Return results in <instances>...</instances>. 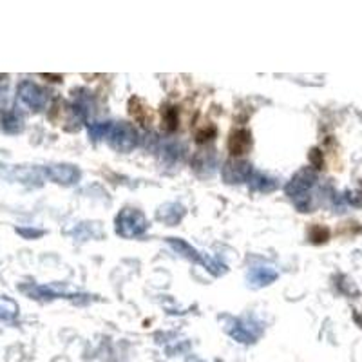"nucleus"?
Masks as SVG:
<instances>
[{
    "mask_svg": "<svg viewBox=\"0 0 362 362\" xmlns=\"http://www.w3.org/2000/svg\"><path fill=\"white\" fill-rule=\"evenodd\" d=\"M315 181L317 174L310 167H305V169L297 170L284 187V192L292 199L299 212H308L310 210V198H312V189L315 187Z\"/></svg>",
    "mask_w": 362,
    "mask_h": 362,
    "instance_id": "nucleus-1",
    "label": "nucleus"
},
{
    "mask_svg": "<svg viewBox=\"0 0 362 362\" xmlns=\"http://www.w3.org/2000/svg\"><path fill=\"white\" fill-rule=\"evenodd\" d=\"M107 141L116 153H131L140 141V136H138L134 125L129 124V122H112Z\"/></svg>",
    "mask_w": 362,
    "mask_h": 362,
    "instance_id": "nucleus-2",
    "label": "nucleus"
},
{
    "mask_svg": "<svg viewBox=\"0 0 362 362\" xmlns=\"http://www.w3.org/2000/svg\"><path fill=\"white\" fill-rule=\"evenodd\" d=\"M116 225V234L122 235L125 239L136 238V235H141L147 230V218L144 216V212L138 209H124L116 216L115 219Z\"/></svg>",
    "mask_w": 362,
    "mask_h": 362,
    "instance_id": "nucleus-3",
    "label": "nucleus"
},
{
    "mask_svg": "<svg viewBox=\"0 0 362 362\" xmlns=\"http://www.w3.org/2000/svg\"><path fill=\"white\" fill-rule=\"evenodd\" d=\"M226 334L241 344H254L263 334V325L255 319H234L226 326Z\"/></svg>",
    "mask_w": 362,
    "mask_h": 362,
    "instance_id": "nucleus-4",
    "label": "nucleus"
},
{
    "mask_svg": "<svg viewBox=\"0 0 362 362\" xmlns=\"http://www.w3.org/2000/svg\"><path fill=\"white\" fill-rule=\"evenodd\" d=\"M17 95L21 102H24L33 111H42L45 107V103H47V93L40 86L31 82V80H22L18 83Z\"/></svg>",
    "mask_w": 362,
    "mask_h": 362,
    "instance_id": "nucleus-5",
    "label": "nucleus"
},
{
    "mask_svg": "<svg viewBox=\"0 0 362 362\" xmlns=\"http://www.w3.org/2000/svg\"><path fill=\"white\" fill-rule=\"evenodd\" d=\"M221 174L223 180L226 183H230V185H234V183H248L252 174H254V169H252V165L248 161L232 158V160H228L223 165Z\"/></svg>",
    "mask_w": 362,
    "mask_h": 362,
    "instance_id": "nucleus-6",
    "label": "nucleus"
},
{
    "mask_svg": "<svg viewBox=\"0 0 362 362\" xmlns=\"http://www.w3.org/2000/svg\"><path fill=\"white\" fill-rule=\"evenodd\" d=\"M45 176L49 177L54 183H60V185H74L76 181L80 180V169L69 163H58V165H49L45 169Z\"/></svg>",
    "mask_w": 362,
    "mask_h": 362,
    "instance_id": "nucleus-7",
    "label": "nucleus"
},
{
    "mask_svg": "<svg viewBox=\"0 0 362 362\" xmlns=\"http://www.w3.org/2000/svg\"><path fill=\"white\" fill-rule=\"evenodd\" d=\"M279 277V272L274 267H254L248 272V284L252 288H264Z\"/></svg>",
    "mask_w": 362,
    "mask_h": 362,
    "instance_id": "nucleus-8",
    "label": "nucleus"
},
{
    "mask_svg": "<svg viewBox=\"0 0 362 362\" xmlns=\"http://www.w3.org/2000/svg\"><path fill=\"white\" fill-rule=\"evenodd\" d=\"M185 206L181 205V203H165V205H161L156 210V219L160 223H163V225L174 226L185 218Z\"/></svg>",
    "mask_w": 362,
    "mask_h": 362,
    "instance_id": "nucleus-9",
    "label": "nucleus"
},
{
    "mask_svg": "<svg viewBox=\"0 0 362 362\" xmlns=\"http://www.w3.org/2000/svg\"><path fill=\"white\" fill-rule=\"evenodd\" d=\"M218 167V158L214 151H202L194 158V170L202 177H210L216 173Z\"/></svg>",
    "mask_w": 362,
    "mask_h": 362,
    "instance_id": "nucleus-10",
    "label": "nucleus"
},
{
    "mask_svg": "<svg viewBox=\"0 0 362 362\" xmlns=\"http://www.w3.org/2000/svg\"><path fill=\"white\" fill-rule=\"evenodd\" d=\"M228 148L234 156H243L252 148V134L247 129H238L230 134L228 140Z\"/></svg>",
    "mask_w": 362,
    "mask_h": 362,
    "instance_id": "nucleus-11",
    "label": "nucleus"
},
{
    "mask_svg": "<svg viewBox=\"0 0 362 362\" xmlns=\"http://www.w3.org/2000/svg\"><path fill=\"white\" fill-rule=\"evenodd\" d=\"M248 185H250V189L254 190V192L268 194V192H274V190L279 187V181H277L276 177L268 176V174L257 173V170H254L250 181H248Z\"/></svg>",
    "mask_w": 362,
    "mask_h": 362,
    "instance_id": "nucleus-12",
    "label": "nucleus"
},
{
    "mask_svg": "<svg viewBox=\"0 0 362 362\" xmlns=\"http://www.w3.org/2000/svg\"><path fill=\"white\" fill-rule=\"evenodd\" d=\"M169 241L170 247L174 248V250L177 252L180 255H183V257H187V259L194 261V263H199L203 264V259H205V254H202L199 250H196V248L192 247V245H189L187 241H183V239L180 238H169L167 239Z\"/></svg>",
    "mask_w": 362,
    "mask_h": 362,
    "instance_id": "nucleus-13",
    "label": "nucleus"
},
{
    "mask_svg": "<svg viewBox=\"0 0 362 362\" xmlns=\"http://www.w3.org/2000/svg\"><path fill=\"white\" fill-rule=\"evenodd\" d=\"M2 129H4L8 134H18V132H22V129H24V119H22V116L15 111L6 112L4 118H2Z\"/></svg>",
    "mask_w": 362,
    "mask_h": 362,
    "instance_id": "nucleus-14",
    "label": "nucleus"
},
{
    "mask_svg": "<svg viewBox=\"0 0 362 362\" xmlns=\"http://www.w3.org/2000/svg\"><path fill=\"white\" fill-rule=\"evenodd\" d=\"M185 145L181 144V141H167L163 147V158L170 163H176V161L183 160L185 156Z\"/></svg>",
    "mask_w": 362,
    "mask_h": 362,
    "instance_id": "nucleus-15",
    "label": "nucleus"
},
{
    "mask_svg": "<svg viewBox=\"0 0 362 362\" xmlns=\"http://www.w3.org/2000/svg\"><path fill=\"white\" fill-rule=\"evenodd\" d=\"M18 315V305L9 297H0V319L13 321Z\"/></svg>",
    "mask_w": 362,
    "mask_h": 362,
    "instance_id": "nucleus-16",
    "label": "nucleus"
},
{
    "mask_svg": "<svg viewBox=\"0 0 362 362\" xmlns=\"http://www.w3.org/2000/svg\"><path fill=\"white\" fill-rule=\"evenodd\" d=\"M112 122H100V124H90L89 125V136L95 141L102 140V138H107L109 131H111Z\"/></svg>",
    "mask_w": 362,
    "mask_h": 362,
    "instance_id": "nucleus-17",
    "label": "nucleus"
}]
</instances>
